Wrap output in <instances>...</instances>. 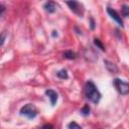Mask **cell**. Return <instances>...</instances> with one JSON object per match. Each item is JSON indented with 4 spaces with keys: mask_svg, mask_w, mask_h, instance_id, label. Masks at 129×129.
Listing matches in <instances>:
<instances>
[{
    "mask_svg": "<svg viewBox=\"0 0 129 129\" xmlns=\"http://www.w3.org/2000/svg\"><path fill=\"white\" fill-rule=\"evenodd\" d=\"M4 11H5V7H4L3 5H1V4H0V15H1Z\"/></svg>",
    "mask_w": 129,
    "mask_h": 129,
    "instance_id": "obj_16",
    "label": "cell"
},
{
    "mask_svg": "<svg viewBox=\"0 0 129 129\" xmlns=\"http://www.w3.org/2000/svg\"><path fill=\"white\" fill-rule=\"evenodd\" d=\"M89 113H90V107H89L88 105H85L84 108L82 109V114L85 115V116H87Z\"/></svg>",
    "mask_w": 129,
    "mask_h": 129,
    "instance_id": "obj_12",
    "label": "cell"
},
{
    "mask_svg": "<svg viewBox=\"0 0 129 129\" xmlns=\"http://www.w3.org/2000/svg\"><path fill=\"white\" fill-rule=\"evenodd\" d=\"M107 12H108V14L120 25V26H123V21H122V19H121V16L117 13V11L116 10H114L113 8H110V7H108L107 8Z\"/></svg>",
    "mask_w": 129,
    "mask_h": 129,
    "instance_id": "obj_5",
    "label": "cell"
},
{
    "mask_svg": "<svg viewBox=\"0 0 129 129\" xmlns=\"http://www.w3.org/2000/svg\"><path fill=\"white\" fill-rule=\"evenodd\" d=\"M20 114L28 119H33L37 115V109L32 104H26L20 109Z\"/></svg>",
    "mask_w": 129,
    "mask_h": 129,
    "instance_id": "obj_2",
    "label": "cell"
},
{
    "mask_svg": "<svg viewBox=\"0 0 129 129\" xmlns=\"http://www.w3.org/2000/svg\"><path fill=\"white\" fill-rule=\"evenodd\" d=\"M45 95L49 98L50 103L53 106L56 103V101H57V94H56V92H54L53 90H46L45 91Z\"/></svg>",
    "mask_w": 129,
    "mask_h": 129,
    "instance_id": "obj_6",
    "label": "cell"
},
{
    "mask_svg": "<svg viewBox=\"0 0 129 129\" xmlns=\"http://www.w3.org/2000/svg\"><path fill=\"white\" fill-rule=\"evenodd\" d=\"M63 57L68 58V59H75L77 57V53L71 50H68L66 52H63Z\"/></svg>",
    "mask_w": 129,
    "mask_h": 129,
    "instance_id": "obj_9",
    "label": "cell"
},
{
    "mask_svg": "<svg viewBox=\"0 0 129 129\" xmlns=\"http://www.w3.org/2000/svg\"><path fill=\"white\" fill-rule=\"evenodd\" d=\"M47 127H48V128H52L51 125H44V126H43V128H47Z\"/></svg>",
    "mask_w": 129,
    "mask_h": 129,
    "instance_id": "obj_18",
    "label": "cell"
},
{
    "mask_svg": "<svg viewBox=\"0 0 129 129\" xmlns=\"http://www.w3.org/2000/svg\"><path fill=\"white\" fill-rule=\"evenodd\" d=\"M104 63H105V67L107 68V70L111 73H117L118 72V68L116 67L115 63L109 61V60H104Z\"/></svg>",
    "mask_w": 129,
    "mask_h": 129,
    "instance_id": "obj_8",
    "label": "cell"
},
{
    "mask_svg": "<svg viewBox=\"0 0 129 129\" xmlns=\"http://www.w3.org/2000/svg\"><path fill=\"white\" fill-rule=\"evenodd\" d=\"M5 38H6V32H2V33H0V46H2V45L4 44Z\"/></svg>",
    "mask_w": 129,
    "mask_h": 129,
    "instance_id": "obj_14",
    "label": "cell"
},
{
    "mask_svg": "<svg viewBox=\"0 0 129 129\" xmlns=\"http://www.w3.org/2000/svg\"><path fill=\"white\" fill-rule=\"evenodd\" d=\"M94 42H95V44H96V45H97L99 48H101L102 50H105V46L103 45V43L101 42V40H100V39H98V38H95Z\"/></svg>",
    "mask_w": 129,
    "mask_h": 129,
    "instance_id": "obj_11",
    "label": "cell"
},
{
    "mask_svg": "<svg viewBox=\"0 0 129 129\" xmlns=\"http://www.w3.org/2000/svg\"><path fill=\"white\" fill-rule=\"evenodd\" d=\"M85 95L87 97V99H89L91 102L97 104L99 103V101L101 100V94L98 91L97 87L95 86V84L92 81H89L86 83L85 85Z\"/></svg>",
    "mask_w": 129,
    "mask_h": 129,
    "instance_id": "obj_1",
    "label": "cell"
},
{
    "mask_svg": "<svg viewBox=\"0 0 129 129\" xmlns=\"http://www.w3.org/2000/svg\"><path fill=\"white\" fill-rule=\"evenodd\" d=\"M67 4L69 5V7L71 8V10L73 12H75L76 14H78L79 16H82L83 13H84V8H83V5L80 4L77 0H68L67 1Z\"/></svg>",
    "mask_w": 129,
    "mask_h": 129,
    "instance_id": "obj_4",
    "label": "cell"
},
{
    "mask_svg": "<svg viewBox=\"0 0 129 129\" xmlns=\"http://www.w3.org/2000/svg\"><path fill=\"white\" fill-rule=\"evenodd\" d=\"M57 77L59 78V79H62V80H64V79H68L69 78V75H68V72L66 71V70H60L59 72H57Z\"/></svg>",
    "mask_w": 129,
    "mask_h": 129,
    "instance_id": "obj_10",
    "label": "cell"
},
{
    "mask_svg": "<svg viewBox=\"0 0 129 129\" xmlns=\"http://www.w3.org/2000/svg\"><path fill=\"white\" fill-rule=\"evenodd\" d=\"M68 128H70V129H72V128H77V129H80V128H82L79 124H77L76 122H71L69 125H68Z\"/></svg>",
    "mask_w": 129,
    "mask_h": 129,
    "instance_id": "obj_13",
    "label": "cell"
},
{
    "mask_svg": "<svg viewBox=\"0 0 129 129\" xmlns=\"http://www.w3.org/2000/svg\"><path fill=\"white\" fill-rule=\"evenodd\" d=\"M43 8L45 9V11H47L48 13H53L56 9V5L54 4V2L52 1H48L43 5Z\"/></svg>",
    "mask_w": 129,
    "mask_h": 129,
    "instance_id": "obj_7",
    "label": "cell"
},
{
    "mask_svg": "<svg viewBox=\"0 0 129 129\" xmlns=\"http://www.w3.org/2000/svg\"><path fill=\"white\" fill-rule=\"evenodd\" d=\"M91 28H92V29H94V28H95V22H94V20H93V19H91Z\"/></svg>",
    "mask_w": 129,
    "mask_h": 129,
    "instance_id": "obj_17",
    "label": "cell"
},
{
    "mask_svg": "<svg viewBox=\"0 0 129 129\" xmlns=\"http://www.w3.org/2000/svg\"><path fill=\"white\" fill-rule=\"evenodd\" d=\"M122 13H123V15H124L125 17L128 16V14H129V8H128L127 5H124V6H123V8H122Z\"/></svg>",
    "mask_w": 129,
    "mask_h": 129,
    "instance_id": "obj_15",
    "label": "cell"
},
{
    "mask_svg": "<svg viewBox=\"0 0 129 129\" xmlns=\"http://www.w3.org/2000/svg\"><path fill=\"white\" fill-rule=\"evenodd\" d=\"M114 83V86L116 87L117 91L121 94V95H127L128 92H129V86L126 82L120 80V79H115L113 81Z\"/></svg>",
    "mask_w": 129,
    "mask_h": 129,
    "instance_id": "obj_3",
    "label": "cell"
}]
</instances>
